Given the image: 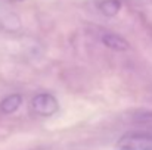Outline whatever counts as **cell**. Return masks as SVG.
Listing matches in <instances>:
<instances>
[{
    "label": "cell",
    "mask_w": 152,
    "mask_h": 150,
    "mask_svg": "<svg viewBox=\"0 0 152 150\" xmlns=\"http://www.w3.org/2000/svg\"><path fill=\"white\" fill-rule=\"evenodd\" d=\"M21 103H22V96L21 94H10V96L4 97L0 101V110L6 115H10V113H13L19 109Z\"/></svg>",
    "instance_id": "4"
},
{
    "label": "cell",
    "mask_w": 152,
    "mask_h": 150,
    "mask_svg": "<svg viewBox=\"0 0 152 150\" xmlns=\"http://www.w3.org/2000/svg\"><path fill=\"white\" fill-rule=\"evenodd\" d=\"M99 6V10L105 16H115L120 9H121V1L120 0H102L101 3L98 4Z\"/></svg>",
    "instance_id": "5"
},
{
    "label": "cell",
    "mask_w": 152,
    "mask_h": 150,
    "mask_svg": "<svg viewBox=\"0 0 152 150\" xmlns=\"http://www.w3.org/2000/svg\"><path fill=\"white\" fill-rule=\"evenodd\" d=\"M117 150H152V134L127 133L117 141Z\"/></svg>",
    "instance_id": "1"
},
{
    "label": "cell",
    "mask_w": 152,
    "mask_h": 150,
    "mask_svg": "<svg viewBox=\"0 0 152 150\" xmlns=\"http://www.w3.org/2000/svg\"><path fill=\"white\" fill-rule=\"evenodd\" d=\"M31 109L40 116H52L58 112L59 103L58 99L50 93H39L31 100Z\"/></svg>",
    "instance_id": "2"
},
{
    "label": "cell",
    "mask_w": 152,
    "mask_h": 150,
    "mask_svg": "<svg viewBox=\"0 0 152 150\" xmlns=\"http://www.w3.org/2000/svg\"><path fill=\"white\" fill-rule=\"evenodd\" d=\"M10 1H24V0H10Z\"/></svg>",
    "instance_id": "6"
},
{
    "label": "cell",
    "mask_w": 152,
    "mask_h": 150,
    "mask_svg": "<svg viewBox=\"0 0 152 150\" xmlns=\"http://www.w3.org/2000/svg\"><path fill=\"white\" fill-rule=\"evenodd\" d=\"M102 43L111 50H115V51H126L129 50L130 44L126 38H123L121 36L118 34H114V33H105L101 36Z\"/></svg>",
    "instance_id": "3"
}]
</instances>
